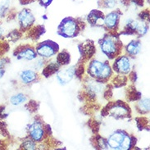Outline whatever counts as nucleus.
Returning a JSON list of instances; mask_svg holds the SVG:
<instances>
[{"mask_svg":"<svg viewBox=\"0 0 150 150\" xmlns=\"http://www.w3.org/2000/svg\"><path fill=\"white\" fill-rule=\"evenodd\" d=\"M60 66L57 64L56 61L55 62H50L49 63H48L47 65L45 66V67L43 68L42 71V75L45 77H48L53 76L54 74H56L57 72V71L60 69Z\"/></svg>","mask_w":150,"mask_h":150,"instance_id":"a211bd4d","label":"nucleus"},{"mask_svg":"<svg viewBox=\"0 0 150 150\" xmlns=\"http://www.w3.org/2000/svg\"><path fill=\"white\" fill-rule=\"evenodd\" d=\"M35 69H41V68H43L44 67V66H45V60H44V58H40V59H37L36 62H35Z\"/></svg>","mask_w":150,"mask_h":150,"instance_id":"c756f323","label":"nucleus"},{"mask_svg":"<svg viewBox=\"0 0 150 150\" xmlns=\"http://www.w3.org/2000/svg\"><path fill=\"white\" fill-rule=\"evenodd\" d=\"M78 49L81 53V57L83 59H89L93 56L96 52L95 46L93 42L91 40H86L78 46Z\"/></svg>","mask_w":150,"mask_h":150,"instance_id":"2eb2a0df","label":"nucleus"},{"mask_svg":"<svg viewBox=\"0 0 150 150\" xmlns=\"http://www.w3.org/2000/svg\"><path fill=\"white\" fill-rule=\"evenodd\" d=\"M35 49L39 57L48 59L55 56L59 52V45L54 41L47 40L39 43Z\"/></svg>","mask_w":150,"mask_h":150,"instance_id":"423d86ee","label":"nucleus"},{"mask_svg":"<svg viewBox=\"0 0 150 150\" xmlns=\"http://www.w3.org/2000/svg\"><path fill=\"white\" fill-rule=\"evenodd\" d=\"M1 134H2V132H1V131H0V135H1Z\"/></svg>","mask_w":150,"mask_h":150,"instance_id":"4c0bfd02","label":"nucleus"},{"mask_svg":"<svg viewBox=\"0 0 150 150\" xmlns=\"http://www.w3.org/2000/svg\"><path fill=\"white\" fill-rule=\"evenodd\" d=\"M9 63V59L4 57L0 58V68H6V67Z\"/></svg>","mask_w":150,"mask_h":150,"instance_id":"2f4dec72","label":"nucleus"},{"mask_svg":"<svg viewBox=\"0 0 150 150\" xmlns=\"http://www.w3.org/2000/svg\"><path fill=\"white\" fill-rule=\"evenodd\" d=\"M130 2L134 5H137L139 7L144 6V0H130Z\"/></svg>","mask_w":150,"mask_h":150,"instance_id":"72a5a7b5","label":"nucleus"},{"mask_svg":"<svg viewBox=\"0 0 150 150\" xmlns=\"http://www.w3.org/2000/svg\"><path fill=\"white\" fill-rule=\"evenodd\" d=\"M104 13L97 9L91 10L86 17L88 24L93 27H103L104 26Z\"/></svg>","mask_w":150,"mask_h":150,"instance_id":"ddd939ff","label":"nucleus"},{"mask_svg":"<svg viewBox=\"0 0 150 150\" xmlns=\"http://www.w3.org/2000/svg\"><path fill=\"white\" fill-rule=\"evenodd\" d=\"M31 30H33L32 31V36H35V40H37V39H39L40 35L42 34H44L45 31V27L43 26V25H37L35 27H34L32 28L31 27Z\"/></svg>","mask_w":150,"mask_h":150,"instance_id":"a878e982","label":"nucleus"},{"mask_svg":"<svg viewBox=\"0 0 150 150\" xmlns=\"http://www.w3.org/2000/svg\"><path fill=\"white\" fill-rule=\"evenodd\" d=\"M85 85H86L85 88H86L87 92L92 97H95V96L102 93L105 89L104 82L97 81L93 78L89 80V81H87L85 83Z\"/></svg>","mask_w":150,"mask_h":150,"instance_id":"4468645a","label":"nucleus"},{"mask_svg":"<svg viewBox=\"0 0 150 150\" xmlns=\"http://www.w3.org/2000/svg\"><path fill=\"white\" fill-rule=\"evenodd\" d=\"M21 31H26L32 27L35 22V17L28 8L21 10L16 15Z\"/></svg>","mask_w":150,"mask_h":150,"instance_id":"0eeeda50","label":"nucleus"},{"mask_svg":"<svg viewBox=\"0 0 150 150\" xmlns=\"http://www.w3.org/2000/svg\"><path fill=\"white\" fill-rule=\"evenodd\" d=\"M21 38V33L19 30H12V32H10L7 35V39H8L9 41H12V42H15V41H17Z\"/></svg>","mask_w":150,"mask_h":150,"instance_id":"bb28decb","label":"nucleus"},{"mask_svg":"<svg viewBox=\"0 0 150 150\" xmlns=\"http://www.w3.org/2000/svg\"><path fill=\"white\" fill-rule=\"evenodd\" d=\"M87 73L93 79L105 82L112 76V68L107 62H101L93 59L89 63Z\"/></svg>","mask_w":150,"mask_h":150,"instance_id":"20e7f679","label":"nucleus"},{"mask_svg":"<svg viewBox=\"0 0 150 150\" xmlns=\"http://www.w3.org/2000/svg\"><path fill=\"white\" fill-rule=\"evenodd\" d=\"M1 124H2V122H1V121H0V125H1Z\"/></svg>","mask_w":150,"mask_h":150,"instance_id":"58836bf2","label":"nucleus"},{"mask_svg":"<svg viewBox=\"0 0 150 150\" xmlns=\"http://www.w3.org/2000/svg\"><path fill=\"white\" fill-rule=\"evenodd\" d=\"M147 2H148V4H149V0H147Z\"/></svg>","mask_w":150,"mask_h":150,"instance_id":"e433bc0d","label":"nucleus"},{"mask_svg":"<svg viewBox=\"0 0 150 150\" xmlns=\"http://www.w3.org/2000/svg\"><path fill=\"white\" fill-rule=\"evenodd\" d=\"M103 113V116H109L115 119H125L130 116V109L129 106L124 102L117 101L106 107Z\"/></svg>","mask_w":150,"mask_h":150,"instance_id":"39448f33","label":"nucleus"},{"mask_svg":"<svg viewBox=\"0 0 150 150\" xmlns=\"http://www.w3.org/2000/svg\"><path fill=\"white\" fill-rule=\"evenodd\" d=\"M10 9V0H2L0 2V18L5 17Z\"/></svg>","mask_w":150,"mask_h":150,"instance_id":"5701e85b","label":"nucleus"},{"mask_svg":"<svg viewBox=\"0 0 150 150\" xmlns=\"http://www.w3.org/2000/svg\"><path fill=\"white\" fill-rule=\"evenodd\" d=\"M139 20L149 23V12L148 10L143 11V12H141L139 13Z\"/></svg>","mask_w":150,"mask_h":150,"instance_id":"c85d7f7f","label":"nucleus"},{"mask_svg":"<svg viewBox=\"0 0 150 150\" xmlns=\"http://www.w3.org/2000/svg\"><path fill=\"white\" fill-rule=\"evenodd\" d=\"M38 1H39L40 5L41 7L47 8L49 6L51 5V4L53 3V0H38Z\"/></svg>","mask_w":150,"mask_h":150,"instance_id":"7c9ffc66","label":"nucleus"},{"mask_svg":"<svg viewBox=\"0 0 150 150\" xmlns=\"http://www.w3.org/2000/svg\"><path fill=\"white\" fill-rule=\"evenodd\" d=\"M148 31H149V23L141 20H138L134 34L138 35L139 37H143L146 35Z\"/></svg>","mask_w":150,"mask_h":150,"instance_id":"4be33fe9","label":"nucleus"},{"mask_svg":"<svg viewBox=\"0 0 150 150\" xmlns=\"http://www.w3.org/2000/svg\"><path fill=\"white\" fill-rule=\"evenodd\" d=\"M19 78L22 84L30 85L35 82L38 78V74L36 71L30 69H25L21 71L19 74Z\"/></svg>","mask_w":150,"mask_h":150,"instance_id":"dca6fc26","label":"nucleus"},{"mask_svg":"<svg viewBox=\"0 0 150 150\" xmlns=\"http://www.w3.org/2000/svg\"><path fill=\"white\" fill-rule=\"evenodd\" d=\"M70 62H71V55L67 51L63 50L62 52L57 53V57H56V62L60 67L67 66L70 63Z\"/></svg>","mask_w":150,"mask_h":150,"instance_id":"6ab92c4d","label":"nucleus"},{"mask_svg":"<svg viewBox=\"0 0 150 150\" xmlns=\"http://www.w3.org/2000/svg\"><path fill=\"white\" fill-rule=\"evenodd\" d=\"M122 14V12L119 9L113 10L108 13L104 16V27L108 29L110 32H115L118 28Z\"/></svg>","mask_w":150,"mask_h":150,"instance_id":"9d476101","label":"nucleus"},{"mask_svg":"<svg viewBox=\"0 0 150 150\" xmlns=\"http://www.w3.org/2000/svg\"><path fill=\"white\" fill-rule=\"evenodd\" d=\"M100 3L101 4L99 6H101L102 8L112 9L117 4V0H101Z\"/></svg>","mask_w":150,"mask_h":150,"instance_id":"393cba45","label":"nucleus"},{"mask_svg":"<svg viewBox=\"0 0 150 150\" xmlns=\"http://www.w3.org/2000/svg\"><path fill=\"white\" fill-rule=\"evenodd\" d=\"M14 57L17 60H25V61H33L36 59L37 55L35 49L30 45H24L22 47H20L13 53Z\"/></svg>","mask_w":150,"mask_h":150,"instance_id":"9b49d317","label":"nucleus"},{"mask_svg":"<svg viewBox=\"0 0 150 150\" xmlns=\"http://www.w3.org/2000/svg\"><path fill=\"white\" fill-rule=\"evenodd\" d=\"M108 149L115 150H129L134 148L136 139L129 134L126 131L117 130L114 131L107 139Z\"/></svg>","mask_w":150,"mask_h":150,"instance_id":"f03ea898","label":"nucleus"},{"mask_svg":"<svg viewBox=\"0 0 150 150\" xmlns=\"http://www.w3.org/2000/svg\"><path fill=\"white\" fill-rule=\"evenodd\" d=\"M28 134L30 138L33 139L35 142L40 143L45 139L46 128H45L43 123L40 121H34L29 126Z\"/></svg>","mask_w":150,"mask_h":150,"instance_id":"1a4fd4ad","label":"nucleus"},{"mask_svg":"<svg viewBox=\"0 0 150 150\" xmlns=\"http://www.w3.org/2000/svg\"><path fill=\"white\" fill-rule=\"evenodd\" d=\"M34 0H21V4H27L29 3H31Z\"/></svg>","mask_w":150,"mask_h":150,"instance_id":"c9c22d12","label":"nucleus"},{"mask_svg":"<svg viewBox=\"0 0 150 150\" xmlns=\"http://www.w3.org/2000/svg\"><path fill=\"white\" fill-rule=\"evenodd\" d=\"M5 35H6V30H5V27H4L2 24H0V40H4Z\"/></svg>","mask_w":150,"mask_h":150,"instance_id":"473e14b6","label":"nucleus"},{"mask_svg":"<svg viewBox=\"0 0 150 150\" xmlns=\"http://www.w3.org/2000/svg\"><path fill=\"white\" fill-rule=\"evenodd\" d=\"M27 96L23 93H17L12 94L9 98V102L12 106H19L27 101Z\"/></svg>","mask_w":150,"mask_h":150,"instance_id":"aec40b11","label":"nucleus"},{"mask_svg":"<svg viewBox=\"0 0 150 150\" xmlns=\"http://www.w3.org/2000/svg\"><path fill=\"white\" fill-rule=\"evenodd\" d=\"M6 72V68H0V79L3 78Z\"/></svg>","mask_w":150,"mask_h":150,"instance_id":"f704fd0d","label":"nucleus"},{"mask_svg":"<svg viewBox=\"0 0 150 150\" xmlns=\"http://www.w3.org/2000/svg\"><path fill=\"white\" fill-rule=\"evenodd\" d=\"M83 22L71 16H67L61 21L57 26V34L66 39H73L77 37L82 30Z\"/></svg>","mask_w":150,"mask_h":150,"instance_id":"7ed1b4c3","label":"nucleus"},{"mask_svg":"<svg viewBox=\"0 0 150 150\" xmlns=\"http://www.w3.org/2000/svg\"><path fill=\"white\" fill-rule=\"evenodd\" d=\"M21 149L26 150H35L37 149V143L30 138L24 140L21 144Z\"/></svg>","mask_w":150,"mask_h":150,"instance_id":"b1692460","label":"nucleus"},{"mask_svg":"<svg viewBox=\"0 0 150 150\" xmlns=\"http://www.w3.org/2000/svg\"><path fill=\"white\" fill-rule=\"evenodd\" d=\"M137 111L140 114H147L149 112V98H144L139 99L137 103Z\"/></svg>","mask_w":150,"mask_h":150,"instance_id":"412c9836","label":"nucleus"},{"mask_svg":"<svg viewBox=\"0 0 150 150\" xmlns=\"http://www.w3.org/2000/svg\"><path fill=\"white\" fill-rule=\"evenodd\" d=\"M76 75V66H70L64 69L58 70L56 78L61 85H66L71 81Z\"/></svg>","mask_w":150,"mask_h":150,"instance_id":"f8f14e48","label":"nucleus"},{"mask_svg":"<svg viewBox=\"0 0 150 150\" xmlns=\"http://www.w3.org/2000/svg\"><path fill=\"white\" fill-rule=\"evenodd\" d=\"M98 45L102 53L110 60L118 57L122 49V41L114 32H110L102 37L98 40Z\"/></svg>","mask_w":150,"mask_h":150,"instance_id":"f257e3e1","label":"nucleus"},{"mask_svg":"<svg viewBox=\"0 0 150 150\" xmlns=\"http://www.w3.org/2000/svg\"><path fill=\"white\" fill-rule=\"evenodd\" d=\"M142 45L139 40H133L126 45L125 50L130 57H134L141 52Z\"/></svg>","mask_w":150,"mask_h":150,"instance_id":"f3484780","label":"nucleus"},{"mask_svg":"<svg viewBox=\"0 0 150 150\" xmlns=\"http://www.w3.org/2000/svg\"><path fill=\"white\" fill-rule=\"evenodd\" d=\"M112 69L119 75H129L132 71V63L130 57L127 55H119L115 58Z\"/></svg>","mask_w":150,"mask_h":150,"instance_id":"6e6552de","label":"nucleus"},{"mask_svg":"<svg viewBox=\"0 0 150 150\" xmlns=\"http://www.w3.org/2000/svg\"><path fill=\"white\" fill-rule=\"evenodd\" d=\"M97 144L98 147L100 149H108V143H107V139L103 137H98L97 139Z\"/></svg>","mask_w":150,"mask_h":150,"instance_id":"cd10ccee","label":"nucleus"}]
</instances>
